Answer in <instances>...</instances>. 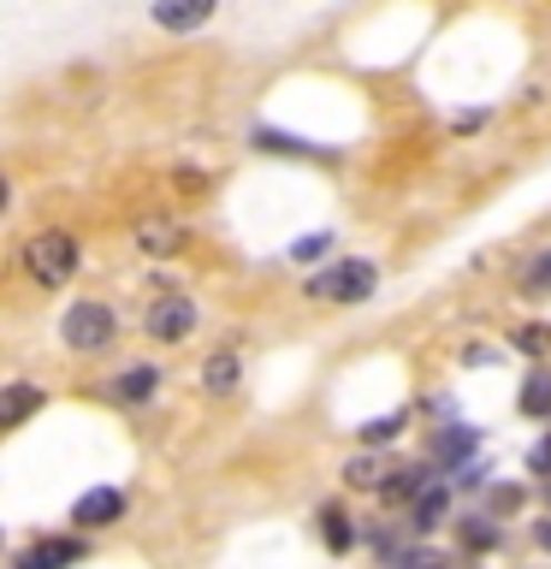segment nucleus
Returning <instances> with one entry per match:
<instances>
[{"mask_svg": "<svg viewBox=\"0 0 551 569\" xmlns=\"http://www.w3.org/2000/svg\"><path fill=\"white\" fill-rule=\"evenodd\" d=\"M24 273L36 284H66L71 273H78V243L66 238V231H36V238L24 243Z\"/></svg>", "mask_w": 551, "mask_h": 569, "instance_id": "obj_1", "label": "nucleus"}, {"mask_svg": "<svg viewBox=\"0 0 551 569\" xmlns=\"http://www.w3.org/2000/svg\"><path fill=\"white\" fill-rule=\"evenodd\" d=\"M60 332H66L71 350H107L119 327H113V309H107V302H78V309H66Z\"/></svg>", "mask_w": 551, "mask_h": 569, "instance_id": "obj_2", "label": "nucleus"}, {"mask_svg": "<svg viewBox=\"0 0 551 569\" xmlns=\"http://www.w3.org/2000/svg\"><path fill=\"white\" fill-rule=\"evenodd\" d=\"M373 284H380V273H373V261H338V267H327L309 291L314 297H327V302H362Z\"/></svg>", "mask_w": 551, "mask_h": 569, "instance_id": "obj_3", "label": "nucleus"}, {"mask_svg": "<svg viewBox=\"0 0 551 569\" xmlns=\"http://www.w3.org/2000/svg\"><path fill=\"white\" fill-rule=\"evenodd\" d=\"M149 332L160 338V345H178V338H190V332H196L190 297H160L154 309H149Z\"/></svg>", "mask_w": 551, "mask_h": 569, "instance_id": "obj_4", "label": "nucleus"}, {"mask_svg": "<svg viewBox=\"0 0 551 569\" xmlns=\"http://www.w3.org/2000/svg\"><path fill=\"white\" fill-rule=\"evenodd\" d=\"M124 516V498L113 487H96V492H83L78 505H71V522L78 528H107V522H119Z\"/></svg>", "mask_w": 551, "mask_h": 569, "instance_id": "obj_5", "label": "nucleus"}, {"mask_svg": "<svg viewBox=\"0 0 551 569\" xmlns=\"http://www.w3.org/2000/svg\"><path fill=\"white\" fill-rule=\"evenodd\" d=\"M344 480H350L355 492H373V487H391V480H398V469H391L385 457H368V451H362V457L344 462Z\"/></svg>", "mask_w": 551, "mask_h": 569, "instance_id": "obj_6", "label": "nucleus"}, {"mask_svg": "<svg viewBox=\"0 0 551 569\" xmlns=\"http://www.w3.org/2000/svg\"><path fill=\"white\" fill-rule=\"evenodd\" d=\"M178 243H184V231L172 220H137V249L142 256H178Z\"/></svg>", "mask_w": 551, "mask_h": 569, "instance_id": "obj_7", "label": "nucleus"}, {"mask_svg": "<svg viewBox=\"0 0 551 569\" xmlns=\"http://www.w3.org/2000/svg\"><path fill=\"white\" fill-rule=\"evenodd\" d=\"M238 380H243V362L231 350H213L208 362H202V386L213 391V398H226V391H238Z\"/></svg>", "mask_w": 551, "mask_h": 569, "instance_id": "obj_8", "label": "nucleus"}, {"mask_svg": "<svg viewBox=\"0 0 551 569\" xmlns=\"http://www.w3.org/2000/svg\"><path fill=\"white\" fill-rule=\"evenodd\" d=\"M208 0H190V7H184V0H167V7H154V24L160 30H202L208 24Z\"/></svg>", "mask_w": 551, "mask_h": 569, "instance_id": "obj_9", "label": "nucleus"}, {"mask_svg": "<svg viewBox=\"0 0 551 569\" xmlns=\"http://www.w3.org/2000/svg\"><path fill=\"white\" fill-rule=\"evenodd\" d=\"M83 558V546L78 540H48V546H36L18 558V569H66V563H78Z\"/></svg>", "mask_w": 551, "mask_h": 569, "instance_id": "obj_10", "label": "nucleus"}, {"mask_svg": "<svg viewBox=\"0 0 551 569\" xmlns=\"http://www.w3.org/2000/svg\"><path fill=\"white\" fill-rule=\"evenodd\" d=\"M515 403H522V416H551V373H528L522 391H515Z\"/></svg>", "mask_w": 551, "mask_h": 569, "instance_id": "obj_11", "label": "nucleus"}, {"mask_svg": "<svg viewBox=\"0 0 551 569\" xmlns=\"http://www.w3.org/2000/svg\"><path fill=\"white\" fill-rule=\"evenodd\" d=\"M154 380H160V373H154V368H124L113 391H119V398H124V403H142V398H154Z\"/></svg>", "mask_w": 551, "mask_h": 569, "instance_id": "obj_12", "label": "nucleus"}, {"mask_svg": "<svg viewBox=\"0 0 551 569\" xmlns=\"http://www.w3.org/2000/svg\"><path fill=\"white\" fill-rule=\"evenodd\" d=\"M320 533H327V546L332 551H344L355 540V528H350V516L344 510H320Z\"/></svg>", "mask_w": 551, "mask_h": 569, "instance_id": "obj_13", "label": "nucleus"}, {"mask_svg": "<svg viewBox=\"0 0 551 569\" xmlns=\"http://www.w3.org/2000/svg\"><path fill=\"white\" fill-rule=\"evenodd\" d=\"M30 409H42V391H36V386H12L7 391V427H18Z\"/></svg>", "mask_w": 551, "mask_h": 569, "instance_id": "obj_14", "label": "nucleus"}, {"mask_svg": "<svg viewBox=\"0 0 551 569\" xmlns=\"http://www.w3.org/2000/svg\"><path fill=\"white\" fill-rule=\"evenodd\" d=\"M439 516H444V492L433 487V492H421L415 498V528L427 533V528H439Z\"/></svg>", "mask_w": 551, "mask_h": 569, "instance_id": "obj_15", "label": "nucleus"}, {"mask_svg": "<svg viewBox=\"0 0 551 569\" xmlns=\"http://www.w3.org/2000/svg\"><path fill=\"white\" fill-rule=\"evenodd\" d=\"M515 350H528V356H545L551 350V327H515Z\"/></svg>", "mask_w": 551, "mask_h": 569, "instance_id": "obj_16", "label": "nucleus"}, {"mask_svg": "<svg viewBox=\"0 0 551 569\" xmlns=\"http://www.w3.org/2000/svg\"><path fill=\"white\" fill-rule=\"evenodd\" d=\"M391 498H409V492H433V487H427V469H398V480H391V487H385Z\"/></svg>", "mask_w": 551, "mask_h": 569, "instance_id": "obj_17", "label": "nucleus"}, {"mask_svg": "<svg viewBox=\"0 0 551 569\" xmlns=\"http://www.w3.org/2000/svg\"><path fill=\"white\" fill-rule=\"evenodd\" d=\"M398 427H403V416H385V421H368V427H362V439H368V445H385L391 433H398Z\"/></svg>", "mask_w": 551, "mask_h": 569, "instance_id": "obj_18", "label": "nucleus"}, {"mask_svg": "<svg viewBox=\"0 0 551 569\" xmlns=\"http://www.w3.org/2000/svg\"><path fill=\"white\" fill-rule=\"evenodd\" d=\"M528 469H533V475H551V433L528 451Z\"/></svg>", "mask_w": 551, "mask_h": 569, "instance_id": "obj_19", "label": "nucleus"}, {"mask_svg": "<svg viewBox=\"0 0 551 569\" xmlns=\"http://www.w3.org/2000/svg\"><path fill=\"white\" fill-rule=\"evenodd\" d=\"M528 291H551V256L533 261V273H528Z\"/></svg>", "mask_w": 551, "mask_h": 569, "instance_id": "obj_20", "label": "nucleus"}, {"mask_svg": "<svg viewBox=\"0 0 551 569\" xmlns=\"http://www.w3.org/2000/svg\"><path fill=\"white\" fill-rule=\"evenodd\" d=\"M297 256H302V261L327 256V231H314V238H302V243H297Z\"/></svg>", "mask_w": 551, "mask_h": 569, "instance_id": "obj_21", "label": "nucleus"}, {"mask_svg": "<svg viewBox=\"0 0 551 569\" xmlns=\"http://www.w3.org/2000/svg\"><path fill=\"white\" fill-rule=\"evenodd\" d=\"M462 451H469V433H444L439 439V457H462Z\"/></svg>", "mask_w": 551, "mask_h": 569, "instance_id": "obj_22", "label": "nucleus"}, {"mask_svg": "<svg viewBox=\"0 0 551 569\" xmlns=\"http://www.w3.org/2000/svg\"><path fill=\"white\" fill-rule=\"evenodd\" d=\"M462 533H469V546H492V540H498V533H492V528H474V522H469V528H462Z\"/></svg>", "mask_w": 551, "mask_h": 569, "instance_id": "obj_23", "label": "nucleus"}, {"mask_svg": "<svg viewBox=\"0 0 551 569\" xmlns=\"http://www.w3.org/2000/svg\"><path fill=\"white\" fill-rule=\"evenodd\" d=\"M409 569H444V558H409Z\"/></svg>", "mask_w": 551, "mask_h": 569, "instance_id": "obj_24", "label": "nucleus"}]
</instances>
